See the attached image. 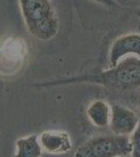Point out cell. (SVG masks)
I'll return each mask as SVG.
<instances>
[{
	"label": "cell",
	"mask_w": 140,
	"mask_h": 157,
	"mask_svg": "<svg viewBox=\"0 0 140 157\" xmlns=\"http://www.w3.org/2000/svg\"><path fill=\"white\" fill-rule=\"evenodd\" d=\"M92 82L104 85L109 88L127 90L140 87V58L128 57L121 60L116 66L97 73V75H82V77L65 78L39 84L38 86L62 85L67 83Z\"/></svg>",
	"instance_id": "6da1fadb"
},
{
	"label": "cell",
	"mask_w": 140,
	"mask_h": 157,
	"mask_svg": "<svg viewBox=\"0 0 140 157\" xmlns=\"http://www.w3.org/2000/svg\"><path fill=\"white\" fill-rule=\"evenodd\" d=\"M27 32L39 41H50L58 35L60 20L51 0H19Z\"/></svg>",
	"instance_id": "7a4b0ae2"
},
{
	"label": "cell",
	"mask_w": 140,
	"mask_h": 157,
	"mask_svg": "<svg viewBox=\"0 0 140 157\" xmlns=\"http://www.w3.org/2000/svg\"><path fill=\"white\" fill-rule=\"evenodd\" d=\"M131 153L130 136L111 134L90 138L76 149L74 157H128Z\"/></svg>",
	"instance_id": "3957f363"
},
{
	"label": "cell",
	"mask_w": 140,
	"mask_h": 157,
	"mask_svg": "<svg viewBox=\"0 0 140 157\" xmlns=\"http://www.w3.org/2000/svg\"><path fill=\"white\" fill-rule=\"evenodd\" d=\"M28 55V45L23 38H2L0 40V77L9 78L19 75L26 65Z\"/></svg>",
	"instance_id": "277c9868"
},
{
	"label": "cell",
	"mask_w": 140,
	"mask_h": 157,
	"mask_svg": "<svg viewBox=\"0 0 140 157\" xmlns=\"http://www.w3.org/2000/svg\"><path fill=\"white\" fill-rule=\"evenodd\" d=\"M128 57L140 58V33H129L114 40L109 52V66H116Z\"/></svg>",
	"instance_id": "5b68a950"
},
{
	"label": "cell",
	"mask_w": 140,
	"mask_h": 157,
	"mask_svg": "<svg viewBox=\"0 0 140 157\" xmlns=\"http://www.w3.org/2000/svg\"><path fill=\"white\" fill-rule=\"evenodd\" d=\"M140 118L131 108L115 104L112 106L110 129L112 133L120 136H131L136 130Z\"/></svg>",
	"instance_id": "8992f818"
},
{
	"label": "cell",
	"mask_w": 140,
	"mask_h": 157,
	"mask_svg": "<svg viewBox=\"0 0 140 157\" xmlns=\"http://www.w3.org/2000/svg\"><path fill=\"white\" fill-rule=\"evenodd\" d=\"M39 140L43 150L49 154H65L72 149L70 135L65 131H44L40 135Z\"/></svg>",
	"instance_id": "52a82bcc"
},
{
	"label": "cell",
	"mask_w": 140,
	"mask_h": 157,
	"mask_svg": "<svg viewBox=\"0 0 140 157\" xmlns=\"http://www.w3.org/2000/svg\"><path fill=\"white\" fill-rule=\"evenodd\" d=\"M112 106L105 100L92 101L88 105L86 114L89 121L96 128H106L110 126Z\"/></svg>",
	"instance_id": "ba28073f"
},
{
	"label": "cell",
	"mask_w": 140,
	"mask_h": 157,
	"mask_svg": "<svg viewBox=\"0 0 140 157\" xmlns=\"http://www.w3.org/2000/svg\"><path fill=\"white\" fill-rule=\"evenodd\" d=\"M43 149L37 134H30L26 137L16 140V151L13 157H41Z\"/></svg>",
	"instance_id": "9c48e42d"
},
{
	"label": "cell",
	"mask_w": 140,
	"mask_h": 157,
	"mask_svg": "<svg viewBox=\"0 0 140 157\" xmlns=\"http://www.w3.org/2000/svg\"><path fill=\"white\" fill-rule=\"evenodd\" d=\"M132 145V157H140V121L136 130L130 136Z\"/></svg>",
	"instance_id": "30bf717a"
},
{
	"label": "cell",
	"mask_w": 140,
	"mask_h": 157,
	"mask_svg": "<svg viewBox=\"0 0 140 157\" xmlns=\"http://www.w3.org/2000/svg\"><path fill=\"white\" fill-rule=\"evenodd\" d=\"M93 1L103 4V6H113L117 4L115 0H93Z\"/></svg>",
	"instance_id": "8fae6325"
},
{
	"label": "cell",
	"mask_w": 140,
	"mask_h": 157,
	"mask_svg": "<svg viewBox=\"0 0 140 157\" xmlns=\"http://www.w3.org/2000/svg\"><path fill=\"white\" fill-rule=\"evenodd\" d=\"M138 103H139V106H140V97H139V98H138Z\"/></svg>",
	"instance_id": "7c38bea8"
}]
</instances>
